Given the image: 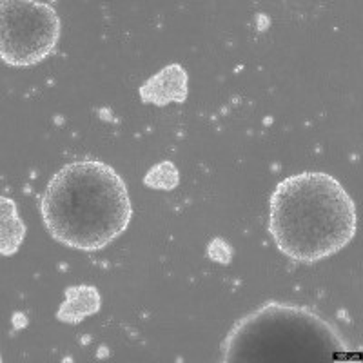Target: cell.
Returning a JSON list of instances; mask_svg holds the SVG:
<instances>
[{
  "instance_id": "6da1fadb",
  "label": "cell",
  "mask_w": 363,
  "mask_h": 363,
  "mask_svg": "<svg viewBox=\"0 0 363 363\" xmlns=\"http://www.w3.org/2000/svg\"><path fill=\"white\" fill-rule=\"evenodd\" d=\"M40 215L58 244L95 252L128 229L133 207L124 178L111 165L80 160L51 177L42 193Z\"/></svg>"
},
{
  "instance_id": "7a4b0ae2",
  "label": "cell",
  "mask_w": 363,
  "mask_h": 363,
  "mask_svg": "<svg viewBox=\"0 0 363 363\" xmlns=\"http://www.w3.org/2000/svg\"><path fill=\"white\" fill-rule=\"evenodd\" d=\"M267 229L281 255L314 264L342 251L354 238L356 203L330 174H293L272 191Z\"/></svg>"
},
{
  "instance_id": "3957f363",
  "label": "cell",
  "mask_w": 363,
  "mask_h": 363,
  "mask_svg": "<svg viewBox=\"0 0 363 363\" xmlns=\"http://www.w3.org/2000/svg\"><path fill=\"white\" fill-rule=\"evenodd\" d=\"M338 329L307 307L269 301L233 325L223 362H327L345 352Z\"/></svg>"
},
{
  "instance_id": "277c9868",
  "label": "cell",
  "mask_w": 363,
  "mask_h": 363,
  "mask_svg": "<svg viewBox=\"0 0 363 363\" xmlns=\"http://www.w3.org/2000/svg\"><path fill=\"white\" fill-rule=\"evenodd\" d=\"M60 18L51 4L38 0L0 2V57L11 67H31L55 51Z\"/></svg>"
},
{
  "instance_id": "5b68a950",
  "label": "cell",
  "mask_w": 363,
  "mask_h": 363,
  "mask_svg": "<svg viewBox=\"0 0 363 363\" xmlns=\"http://www.w3.org/2000/svg\"><path fill=\"white\" fill-rule=\"evenodd\" d=\"M187 73L180 64H169L164 69L153 74L144 86H140L138 95L144 104H153L164 108L167 104H182L187 100Z\"/></svg>"
},
{
  "instance_id": "8992f818",
  "label": "cell",
  "mask_w": 363,
  "mask_h": 363,
  "mask_svg": "<svg viewBox=\"0 0 363 363\" xmlns=\"http://www.w3.org/2000/svg\"><path fill=\"white\" fill-rule=\"evenodd\" d=\"M64 298L66 300L57 311V320L69 325L82 323L86 318L99 313L102 306L99 289L93 285H71L64 293Z\"/></svg>"
},
{
  "instance_id": "52a82bcc",
  "label": "cell",
  "mask_w": 363,
  "mask_h": 363,
  "mask_svg": "<svg viewBox=\"0 0 363 363\" xmlns=\"http://www.w3.org/2000/svg\"><path fill=\"white\" fill-rule=\"evenodd\" d=\"M0 252L13 256L26 238V225L17 213V203L8 196L0 199Z\"/></svg>"
},
{
  "instance_id": "ba28073f",
  "label": "cell",
  "mask_w": 363,
  "mask_h": 363,
  "mask_svg": "<svg viewBox=\"0 0 363 363\" xmlns=\"http://www.w3.org/2000/svg\"><path fill=\"white\" fill-rule=\"evenodd\" d=\"M144 184L151 189L158 191H173L180 184V173L173 162H162L149 169L144 177Z\"/></svg>"
},
{
  "instance_id": "9c48e42d",
  "label": "cell",
  "mask_w": 363,
  "mask_h": 363,
  "mask_svg": "<svg viewBox=\"0 0 363 363\" xmlns=\"http://www.w3.org/2000/svg\"><path fill=\"white\" fill-rule=\"evenodd\" d=\"M209 258H213L218 264H229L231 262V247L225 240L216 238L209 244Z\"/></svg>"
}]
</instances>
